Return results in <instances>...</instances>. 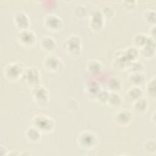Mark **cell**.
<instances>
[{
    "label": "cell",
    "instance_id": "obj_1",
    "mask_svg": "<svg viewBox=\"0 0 156 156\" xmlns=\"http://www.w3.org/2000/svg\"><path fill=\"white\" fill-rule=\"evenodd\" d=\"M32 126L38 129L41 133H48L51 132L54 127V121L45 115H37L32 121Z\"/></svg>",
    "mask_w": 156,
    "mask_h": 156
},
{
    "label": "cell",
    "instance_id": "obj_2",
    "mask_svg": "<svg viewBox=\"0 0 156 156\" xmlns=\"http://www.w3.org/2000/svg\"><path fill=\"white\" fill-rule=\"evenodd\" d=\"M78 145L85 149L90 150L94 149L98 144L97 136L89 130L83 131L77 137Z\"/></svg>",
    "mask_w": 156,
    "mask_h": 156
},
{
    "label": "cell",
    "instance_id": "obj_3",
    "mask_svg": "<svg viewBox=\"0 0 156 156\" xmlns=\"http://www.w3.org/2000/svg\"><path fill=\"white\" fill-rule=\"evenodd\" d=\"M82 43L80 37L76 35H72L66 39L63 46L68 54L73 56H77L81 52Z\"/></svg>",
    "mask_w": 156,
    "mask_h": 156
},
{
    "label": "cell",
    "instance_id": "obj_4",
    "mask_svg": "<svg viewBox=\"0 0 156 156\" xmlns=\"http://www.w3.org/2000/svg\"><path fill=\"white\" fill-rule=\"evenodd\" d=\"M21 77L25 82L34 87L40 84L41 81L40 71L36 67H27L24 69Z\"/></svg>",
    "mask_w": 156,
    "mask_h": 156
},
{
    "label": "cell",
    "instance_id": "obj_5",
    "mask_svg": "<svg viewBox=\"0 0 156 156\" xmlns=\"http://www.w3.org/2000/svg\"><path fill=\"white\" fill-rule=\"evenodd\" d=\"M24 69L21 65L16 62L9 63L4 68V74L7 79L11 81H15L22 77Z\"/></svg>",
    "mask_w": 156,
    "mask_h": 156
},
{
    "label": "cell",
    "instance_id": "obj_6",
    "mask_svg": "<svg viewBox=\"0 0 156 156\" xmlns=\"http://www.w3.org/2000/svg\"><path fill=\"white\" fill-rule=\"evenodd\" d=\"M31 94L35 102L40 105H44L49 101V93L47 89L40 84L32 87Z\"/></svg>",
    "mask_w": 156,
    "mask_h": 156
},
{
    "label": "cell",
    "instance_id": "obj_7",
    "mask_svg": "<svg viewBox=\"0 0 156 156\" xmlns=\"http://www.w3.org/2000/svg\"><path fill=\"white\" fill-rule=\"evenodd\" d=\"M18 43L24 47H32L35 44L37 37L34 32L29 29L20 30L17 35Z\"/></svg>",
    "mask_w": 156,
    "mask_h": 156
},
{
    "label": "cell",
    "instance_id": "obj_8",
    "mask_svg": "<svg viewBox=\"0 0 156 156\" xmlns=\"http://www.w3.org/2000/svg\"><path fill=\"white\" fill-rule=\"evenodd\" d=\"M44 26L46 29L52 32H57L60 30L63 26V23L62 19L56 14H48L43 20Z\"/></svg>",
    "mask_w": 156,
    "mask_h": 156
},
{
    "label": "cell",
    "instance_id": "obj_9",
    "mask_svg": "<svg viewBox=\"0 0 156 156\" xmlns=\"http://www.w3.org/2000/svg\"><path fill=\"white\" fill-rule=\"evenodd\" d=\"M132 114L128 109H120L114 116L115 123L121 126H127L132 122Z\"/></svg>",
    "mask_w": 156,
    "mask_h": 156
},
{
    "label": "cell",
    "instance_id": "obj_10",
    "mask_svg": "<svg viewBox=\"0 0 156 156\" xmlns=\"http://www.w3.org/2000/svg\"><path fill=\"white\" fill-rule=\"evenodd\" d=\"M13 23L16 28L20 30H23L29 29L30 26V20L27 15L23 12H16L13 17Z\"/></svg>",
    "mask_w": 156,
    "mask_h": 156
},
{
    "label": "cell",
    "instance_id": "obj_11",
    "mask_svg": "<svg viewBox=\"0 0 156 156\" xmlns=\"http://www.w3.org/2000/svg\"><path fill=\"white\" fill-rule=\"evenodd\" d=\"M62 63L59 58L52 54L47 55L43 62L44 68L50 72H57L61 68Z\"/></svg>",
    "mask_w": 156,
    "mask_h": 156
},
{
    "label": "cell",
    "instance_id": "obj_12",
    "mask_svg": "<svg viewBox=\"0 0 156 156\" xmlns=\"http://www.w3.org/2000/svg\"><path fill=\"white\" fill-rule=\"evenodd\" d=\"M155 40L149 37L144 46L138 49L139 54H140L144 59L152 58L155 55Z\"/></svg>",
    "mask_w": 156,
    "mask_h": 156
},
{
    "label": "cell",
    "instance_id": "obj_13",
    "mask_svg": "<svg viewBox=\"0 0 156 156\" xmlns=\"http://www.w3.org/2000/svg\"><path fill=\"white\" fill-rule=\"evenodd\" d=\"M104 17L101 11L95 12L90 19V26L94 30H101L104 25Z\"/></svg>",
    "mask_w": 156,
    "mask_h": 156
},
{
    "label": "cell",
    "instance_id": "obj_14",
    "mask_svg": "<svg viewBox=\"0 0 156 156\" xmlns=\"http://www.w3.org/2000/svg\"><path fill=\"white\" fill-rule=\"evenodd\" d=\"M139 55L138 49L135 46H129L125 49L120 55L125 59L128 63L136 60Z\"/></svg>",
    "mask_w": 156,
    "mask_h": 156
},
{
    "label": "cell",
    "instance_id": "obj_15",
    "mask_svg": "<svg viewBox=\"0 0 156 156\" xmlns=\"http://www.w3.org/2000/svg\"><path fill=\"white\" fill-rule=\"evenodd\" d=\"M146 76L143 71L131 72L128 76L129 81L133 86H139L142 85L146 81Z\"/></svg>",
    "mask_w": 156,
    "mask_h": 156
},
{
    "label": "cell",
    "instance_id": "obj_16",
    "mask_svg": "<svg viewBox=\"0 0 156 156\" xmlns=\"http://www.w3.org/2000/svg\"><path fill=\"white\" fill-rule=\"evenodd\" d=\"M41 48L46 52H51L54 49L56 46L55 40L50 36H43L41 37L40 42Z\"/></svg>",
    "mask_w": 156,
    "mask_h": 156
},
{
    "label": "cell",
    "instance_id": "obj_17",
    "mask_svg": "<svg viewBox=\"0 0 156 156\" xmlns=\"http://www.w3.org/2000/svg\"><path fill=\"white\" fill-rule=\"evenodd\" d=\"M41 133L34 126L29 127L25 133L26 138L31 143H37L41 139Z\"/></svg>",
    "mask_w": 156,
    "mask_h": 156
},
{
    "label": "cell",
    "instance_id": "obj_18",
    "mask_svg": "<svg viewBox=\"0 0 156 156\" xmlns=\"http://www.w3.org/2000/svg\"><path fill=\"white\" fill-rule=\"evenodd\" d=\"M148 101L143 96L133 101L132 106L134 110L139 113L145 112L148 108Z\"/></svg>",
    "mask_w": 156,
    "mask_h": 156
},
{
    "label": "cell",
    "instance_id": "obj_19",
    "mask_svg": "<svg viewBox=\"0 0 156 156\" xmlns=\"http://www.w3.org/2000/svg\"><path fill=\"white\" fill-rule=\"evenodd\" d=\"M148 35H146L144 33H138L133 38V43L134 46L137 49H140L144 46L147 39Z\"/></svg>",
    "mask_w": 156,
    "mask_h": 156
},
{
    "label": "cell",
    "instance_id": "obj_20",
    "mask_svg": "<svg viewBox=\"0 0 156 156\" xmlns=\"http://www.w3.org/2000/svg\"><path fill=\"white\" fill-rule=\"evenodd\" d=\"M107 86L112 92H118L122 88V82L117 77H112L108 79Z\"/></svg>",
    "mask_w": 156,
    "mask_h": 156
},
{
    "label": "cell",
    "instance_id": "obj_21",
    "mask_svg": "<svg viewBox=\"0 0 156 156\" xmlns=\"http://www.w3.org/2000/svg\"><path fill=\"white\" fill-rule=\"evenodd\" d=\"M126 95L130 99L135 101L143 96V91L139 86H133L126 91Z\"/></svg>",
    "mask_w": 156,
    "mask_h": 156
},
{
    "label": "cell",
    "instance_id": "obj_22",
    "mask_svg": "<svg viewBox=\"0 0 156 156\" xmlns=\"http://www.w3.org/2000/svg\"><path fill=\"white\" fill-rule=\"evenodd\" d=\"M122 102V98L118 92H112L109 93L108 98L107 101V104L112 107H118L121 105Z\"/></svg>",
    "mask_w": 156,
    "mask_h": 156
},
{
    "label": "cell",
    "instance_id": "obj_23",
    "mask_svg": "<svg viewBox=\"0 0 156 156\" xmlns=\"http://www.w3.org/2000/svg\"><path fill=\"white\" fill-rule=\"evenodd\" d=\"M102 68L101 63L97 60H91L87 64V71L92 74L98 73Z\"/></svg>",
    "mask_w": 156,
    "mask_h": 156
},
{
    "label": "cell",
    "instance_id": "obj_24",
    "mask_svg": "<svg viewBox=\"0 0 156 156\" xmlns=\"http://www.w3.org/2000/svg\"><path fill=\"white\" fill-rule=\"evenodd\" d=\"M143 150L147 154H154L156 151V143L154 139H148L143 144Z\"/></svg>",
    "mask_w": 156,
    "mask_h": 156
},
{
    "label": "cell",
    "instance_id": "obj_25",
    "mask_svg": "<svg viewBox=\"0 0 156 156\" xmlns=\"http://www.w3.org/2000/svg\"><path fill=\"white\" fill-rule=\"evenodd\" d=\"M146 91L151 98H155V76H154L146 84Z\"/></svg>",
    "mask_w": 156,
    "mask_h": 156
},
{
    "label": "cell",
    "instance_id": "obj_26",
    "mask_svg": "<svg viewBox=\"0 0 156 156\" xmlns=\"http://www.w3.org/2000/svg\"><path fill=\"white\" fill-rule=\"evenodd\" d=\"M127 69H129L131 72L143 71L144 69V65L142 62L138 60H135L129 64Z\"/></svg>",
    "mask_w": 156,
    "mask_h": 156
},
{
    "label": "cell",
    "instance_id": "obj_27",
    "mask_svg": "<svg viewBox=\"0 0 156 156\" xmlns=\"http://www.w3.org/2000/svg\"><path fill=\"white\" fill-rule=\"evenodd\" d=\"M87 88L88 89V93H90V94H93V93L96 96L100 91L98 83H97V82L94 80L88 81V82L87 83Z\"/></svg>",
    "mask_w": 156,
    "mask_h": 156
},
{
    "label": "cell",
    "instance_id": "obj_28",
    "mask_svg": "<svg viewBox=\"0 0 156 156\" xmlns=\"http://www.w3.org/2000/svg\"><path fill=\"white\" fill-rule=\"evenodd\" d=\"M144 18L147 23L155 24V11L154 10H148L144 13Z\"/></svg>",
    "mask_w": 156,
    "mask_h": 156
},
{
    "label": "cell",
    "instance_id": "obj_29",
    "mask_svg": "<svg viewBox=\"0 0 156 156\" xmlns=\"http://www.w3.org/2000/svg\"><path fill=\"white\" fill-rule=\"evenodd\" d=\"M102 16L105 18L110 19L114 15V10L113 9L109 6V5H105L103 7L102 10L101 11Z\"/></svg>",
    "mask_w": 156,
    "mask_h": 156
},
{
    "label": "cell",
    "instance_id": "obj_30",
    "mask_svg": "<svg viewBox=\"0 0 156 156\" xmlns=\"http://www.w3.org/2000/svg\"><path fill=\"white\" fill-rule=\"evenodd\" d=\"M109 93L106 90H100L98 93L96 98L99 102L103 103V104H107V99L108 98Z\"/></svg>",
    "mask_w": 156,
    "mask_h": 156
},
{
    "label": "cell",
    "instance_id": "obj_31",
    "mask_svg": "<svg viewBox=\"0 0 156 156\" xmlns=\"http://www.w3.org/2000/svg\"><path fill=\"white\" fill-rule=\"evenodd\" d=\"M136 1H122L123 7L127 10L132 9L135 5Z\"/></svg>",
    "mask_w": 156,
    "mask_h": 156
},
{
    "label": "cell",
    "instance_id": "obj_32",
    "mask_svg": "<svg viewBox=\"0 0 156 156\" xmlns=\"http://www.w3.org/2000/svg\"><path fill=\"white\" fill-rule=\"evenodd\" d=\"M76 9H77L79 12L76 13L75 15H77L78 17L80 16H84L86 15V9L83 6H80L77 5L76 7Z\"/></svg>",
    "mask_w": 156,
    "mask_h": 156
},
{
    "label": "cell",
    "instance_id": "obj_33",
    "mask_svg": "<svg viewBox=\"0 0 156 156\" xmlns=\"http://www.w3.org/2000/svg\"><path fill=\"white\" fill-rule=\"evenodd\" d=\"M148 36L154 40H155V24H153L149 28Z\"/></svg>",
    "mask_w": 156,
    "mask_h": 156
},
{
    "label": "cell",
    "instance_id": "obj_34",
    "mask_svg": "<svg viewBox=\"0 0 156 156\" xmlns=\"http://www.w3.org/2000/svg\"><path fill=\"white\" fill-rule=\"evenodd\" d=\"M151 119L152 122L155 125V111H154V112H153V113H152V114L151 115Z\"/></svg>",
    "mask_w": 156,
    "mask_h": 156
}]
</instances>
